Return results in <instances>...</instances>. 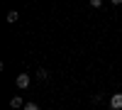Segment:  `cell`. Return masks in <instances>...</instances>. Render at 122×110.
<instances>
[{
    "label": "cell",
    "instance_id": "1",
    "mask_svg": "<svg viewBox=\"0 0 122 110\" xmlns=\"http://www.w3.org/2000/svg\"><path fill=\"white\" fill-rule=\"evenodd\" d=\"M15 83H17V88H22V91H25V88H29V83H32V78H29L27 73H20V76L15 78Z\"/></svg>",
    "mask_w": 122,
    "mask_h": 110
},
{
    "label": "cell",
    "instance_id": "2",
    "mask_svg": "<svg viewBox=\"0 0 122 110\" xmlns=\"http://www.w3.org/2000/svg\"><path fill=\"white\" fill-rule=\"evenodd\" d=\"M110 108H112V110H122V93H112V98H110Z\"/></svg>",
    "mask_w": 122,
    "mask_h": 110
},
{
    "label": "cell",
    "instance_id": "3",
    "mask_svg": "<svg viewBox=\"0 0 122 110\" xmlns=\"http://www.w3.org/2000/svg\"><path fill=\"white\" fill-rule=\"evenodd\" d=\"M10 108H15V110H17V108H25V100H22V98H17V95L10 98Z\"/></svg>",
    "mask_w": 122,
    "mask_h": 110
},
{
    "label": "cell",
    "instance_id": "4",
    "mask_svg": "<svg viewBox=\"0 0 122 110\" xmlns=\"http://www.w3.org/2000/svg\"><path fill=\"white\" fill-rule=\"evenodd\" d=\"M17 20H20V15L15 12V10H10V12H7V22H10V25H15Z\"/></svg>",
    "mask_w": 122,
    "mask_h": 110
},
{
    "label": "cell",
    "instance_id": "5",
    "mask_svg": "<svg viewBox=\"0 0 122 110\" xmlns=\"http://www.w3.org/2000/svg\"><path fill=\"white\" fill-rule=\"evenodd\" d=\"M46 68H39V71H37V78H39V81H46Z\"/></svg>",
    "mask_w": 122,
    "mask_h": 110
},
{
    "label": "cell",
    "instance_id": "6",
    "mask_svg": "<svg viewBox=\"0 0 122 110\" xmlns=\"http://www.w3.org/2000/svg\"><path fill=\"white\" fill-rule=\"evenodd\" d=\"M22 110H39V105L37 103H32V100H29V103H25V108Z\"/></svg>",
    "mask_w": 122,
    "mask_h": 110
}]
</instances>
